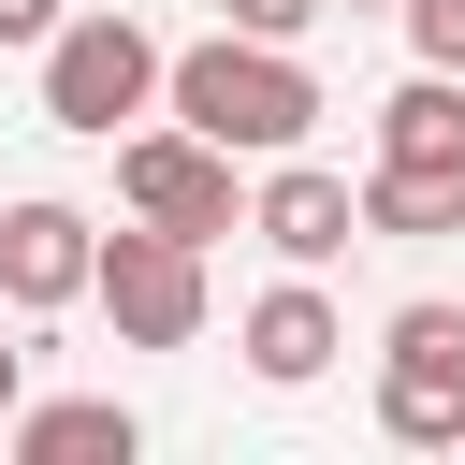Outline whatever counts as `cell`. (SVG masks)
<instances>
[{
    "mask_svg": "<svg viewBox=\"0 0 465 465\" xmlns=\"http://www.w3.org/2000/svg\"><path fill=\"white\" fill-rule=\"evenodd\" d=\"M160 102H174V131H203V145H232V160H276V145L320 131V73H305L291 44H247V29L160 58Z\"/></svg>",
    "mask_w": 465,
    "mask_h": 465,
    "instance_id": "6da1fadb",
    "label": "cell"
},
{
    "mask_svg": "<svg viewBox=\"0 0 465 465\" xmlns=\"http://www.w3.org/2000/svg\"><path fill=\"white\" fill-rule=\"evenodd\" d=\"M145 102H160V44H145L131 15H58V29H44V116H58V131L116 145Z\"/></svg>",
    "mask_w": 465,
    "mask_h": 465,
    "instance_id": "7a4b0ae2",
    "label": "cell"
},
{
    "mask_svg": "<svg viewBox=\"0 0 465 465\" xmlns=\"http://www.w3.org/2000/svg\"><path fill=\"white\" fill-rule=\"evenodd\" d=\"M87 305L116 320V349H189V334H203V247L160 232V218H131V232H102V262H87Z\"/></svg>",
    "mask_w": 465,
    "mask_h": 465,
    "instance_id": "3957f363",
    "label": "cell"
},
{
    "mask_svg": "<svg viewBox=\"0 0 465 465\" xmlns=\"http://www.w3.org/2000/svg\"><path fill=\"white\" fill-rule=\"evenodd\" d=\"M378 436L465 450V305H392L378 320Z\"/></svg>",
    "mask_w": 465,
    "mask_h": 465,
    "instance_id": "277c9868",
    "label": "cell"
},
{
    "mask_svg": "<svg viewBox=\"0 0 465 465\" xmlns=\"http://www.w3.org/2000/svg\"><path fill=\"white\" fill-rule=\"evenodd\" d=\"M116 203L131 218H160V232H247V189H232V145H203V131H116Z\"/></svg>",
    "mask_w": 465,
    "mask_h": 465,
    "instance_id": "5b68a950",
    "label": "cell"
},
{
    "mask_svg": "<svg viewBox=\"0 0 465 465\" xmlns=\"http://www.w3.org/2000/svg\"><path fill=\"white\" fill-rule=\"evenodd\" d=\"M87 262H102V218L87 203H0V305L15 320H58V305H87Z\"/></svg>",
    "mask_w": 465,
    "mask_h": 465,
    "instance_id": "8992f818",
    "label": "cell"
},
{
    "mask_svg": "<svg viewBox=\"0 0 465 465\" xmlns=\"http://www.w3.org/2000/svg\"><path fill=\"white\" fill-rule=\"evenodd\" d=\"M247 232H262L291 276H320L334 247H363V203H349V174H320V160H291V145H276V174L247 189Z\"/></svg>",
    "mask_w": 465,
    "mask_h": 465,
    "instance_id": "52a82bcc",
    "label": "cell"
},
{
    "mask_svg": "<svg viewBox=\"0 0 465 465\" xmlns=\"http://www.w3.org/2000/svg\"><path fill=\"white\" fill-rule=\"evenodd\" d=\"M232 349H247V378H262V392H305V378H334L349 320H334V291H320V276H276V291L232 320Z\"/></svg>",
    "mask_w": 465,
    "mask_h": 465,
    "instance_id": "ba28073f",
    "label": "cell"
},
{
    "mask_svg": "<svg viewBox=\"0 0 465 465\" xmlns=\"http://www.w3.org/2000/svg\"><path fill=\"white\" fill-rule=\"evenodd\" d=\"M0 436H15V465H131V450H145V421H131L116 392H58V407H29V392H15V421H0Z\"/></svg>",
    "mask_w": 465,
    "mask_h": 465,
    "instance_id": "9c48e42d",
    "label": "cell"
},
{
    "mask_svg": "<svg viewBox=\"0 0 465 465\" xmlns=\"http://www.w3.org/2000/svg\"><path fill=\"white\" fill-rule=\"evenodd\" d=\"M349 203H363V232H392V247H436V232H465V160H378Z\"/></svg>",
    "mask_w": 465,
    "mask_h": 465,
    "instance_id": "30bf717a",
    "label": "cell"
},
{
    "mask_svg": "<svg viewBox=\"0 0 465 465\" xmlns=\"http://www.w3.org/2000/svg\"><path fill=\"white\" fill-rule=\"evenodd\" d=\"M378 160H465V87L421 58V87H392L378 102Z\"/></svg>",
    "mask_w": 465,
    "mask_h": 465,
    "instance_id": "8fae6325",
    "label": "cell"
},
{
    "mask_svg": "<svg viewBox=\"0 0 465 465\" xmlns=\"http://www.w3.org/2000/svg\"><path fill=\"white\" fill-rule=\"evenodd\" d=\"M392 15H407V44H421L436 73H465V0H392Z\"/></svg>",
    "mask_w": 465,
    "mask_h": 465,
    "instance_id": "7c38bea8",
    "label": "cell"
},
{
    "mask_svg": "<svg viewBox=\"0 0 465 465\" xmlns=\"http://www.w3.org/2000/svg\"><path fill=\"white\" fill-rule=\"evenodd\" d=\"M320 15H334V0H232V29H247V44H305Z\"/></svg>",
    "mask_w": 465,
    "mask_h": 465,
    "instance_id": "4fadbf2b",
    "label": "cell"
},
{
    "mask_svg": "<svg viewBox=\"0 0 465 465\" xmlns=\"http://www.w3.org/2000/svg\"><path fill=\"white\" fill-rule=\"evenodd\" d=\"M58 29V0H0V44H44Z\"/></svg>",
    "mask_w": 465,
    "mask_h": 465,
    "instance_id": "5bb4252c",
    "label": "cell"
},
{
    "mask_svg": "<svg viewBox=\"0 0 465 465\" xmlns=\"http://www.w3.org/2000/svg\"><path fill=\"white\" fill-rule=\"evenodd\" d=\"M15 392H29V334H0V421H15Z\"/></svg>",
    "mask_w": 465,
    "mask_h": 465,
    "instance_id": "9a60e30c",
    "label": "cell"
}]
</instances>
